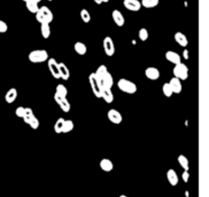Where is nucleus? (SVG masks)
<instances>
[{"label":"nucleus","instance_id":"nucleus-7","mask_svg":"<svg viewBox=\"0 0 209 197\" xmlns=\"http://www.w3.org/2000/svg\"><path fill=\"white\" fill-rule=\"evenodd\" d=\"M103 49L107 56H112L115 52V45H114L113 40L108 36L103 39Z\"/></svg>","mask_w":209,"mask_h":197},{"label":"nucleus","instance_id":"nucleus-40","mask_svg":"<svg viewBox=\"0 0 209 197\" xmlns=\"http://www.w3.org/2000/svg\"><path fill=\"white\" fill-rule=\"evenodd\" d=\"M94 2L97 3V4H101V3H102V2H101V0H94Z\"/></svg>","mask_w":209,"mask_h":197},{"label":"nucleus","instance_id":"nucleus-22","mask_svg":"<svg viewBox=\"0 0 209 197\" xmlns=\"http://www.w3.org/2000/svg\"><path fill=\"white\" fill-rule=\"evenodd\" d=\"M73 48H75V51L79 55H85L86 52H87V46L83 42H76Z\"/></svg>","mask_w":209,"mask_h":197},{"label":"nucleus","instance_id":"nucleus-1","mask_svg":"<svg viewBox=\"0 0 209 197\" xmlns=\"http://www.w3.org/2000/svg\"><path fill=\"white\" fill-rule=\"evenodd\" d=\"M96 77L98 79V82L100 84V87L102 88H107V89H111L113 86V78L111 76V74L108 72L107 68L104 64H101L100 67H98L97 71H96Z\"/></svg>","mask_w":209,"mask_h":197},{"label":"nucleus","instance_id":"nucleus-15","mask_svg":"<svg viewBox=\"0 0 209 197\" xmlns=\"http://www.w3.org/2000/svg\"><path fill=\"white\" fill-rule=\"evenodd\" d=\"M145 76L148 78L149 80L155 81L160 77V72H159L158 68H156L149 67L145 69Z\"/></svg>","mask_w":209,"mask_h":197},{"label":"nucleus","instance_id":"nucleus-30","mask_svg":"<svg viewBox=\"0 0 209 197\" xmlns=\"http://www.w3.org/2000/svg\"><path fill=\"white\" fill-rule=\"evenodd\" d=\"M63 123H64L63 118H57V121L55 122V124H54V132L56 134L61 133V131H62V127H63Z\"/></svg>","mask_w":209,"mask_h":197},{"label":"nucleus","instance_id":"nucleus-35","mask_svg":"<svg viewBox=\"0 0 209 197\" xmlns=\"http://www.w3.org/2000/svg\"><path fill=\"white\" fill-rule=\"evenodd\" d=\"M24 110H26V107H24V106H19V107L15 109V114L19 118H23L24 114Z\"/></svg>","mask_w":209,"mask_h":197},{"label":"nucleus","instance_id":"nucleus-3","mask_svg":"<svg viewBox=\"0 0 209 197\" xmlns=\"http://www.w3.org/2000/svg\"><path fill=\"white\" fill-rule=\"evenodd\" d=\"M49 58L48 52L44 49H39V50H33L29 54V60L33 63H41L44 61H47Z\"/></svg>","mask_w":209,"mask_h":197},{"label":"nucleus","instance_id":"nucleus-28","mask_svg":"<svg viewBox=\"0 0 209 197\" xmlns=\"http://www.w3.org/2000/svg\"><path fill=\"white\" fill-rule=\"evenodd\" d=\"M26 6H27V9L30 12H32V14H36L39 9L38 2H36V1H27Z\"/></svg>","mask_w":209,"mask_h":197},{"label":"nucleus","instance_id":"nucleus-37","mask_svg":"<svg viewBox=\"0 0 209 197\" xmlns=\"http://www.w3.org/2000/svg\"><path fill=\"white\" fill-rule=\"evenodd\" d=\"M182 178H183V181L185 182V183L189 182V178H190L189 171H184V173H183V175H182Z\"/></svg>","mask_w":209,"mask_h":197},{"label":"nucleus","instance_id":"nucleus-33","mask_svg":"<svg viewBox=\"0 0 209 197\" xmlns=\"http://www.w3.org/2000/svg\"><path fill=\"white\" fill-rule=\"evenodd\" d=\"M149 37V33H148V30L145 28H142L140 29V31H139V38H140L141 41H146L148 39Z\"/></svg>","mask_w":209,"mask_h":197},{"label":"nucleus","instance_id":"nucleus-20","mask_svg":"<svg viewBox=\"0 0 209 197\" xmlns=\"http://www.w3.org/2000/svg\"><path fill=\"white\" fill-rule=\"evenodd\" d=\"M16 97H18V90H16L15 88H10L8 91L6 92L5 94V101L7 102V103H12V102H14Z\"/></svg>","mask_w":209,"mask_h":197},{"label":"nucleus","instance_id":"nucleus-24","mask_svg":"<svg viewBox=\"0 0 209 197\" xmlns=\"http://www.w3.org/2000/svg\"><path fill=\"white\" fill-rule=\"evenodd\" d=\"M34 117H35V114H34V112H33V109L30 108V107H26V110H24V117H23V120L24 121V123L29 125V123L31 122V120Z\"/></svg>","mask_w":209,"mask_h":197},{"label":"nucleus","instance_id":"nucleus-6","mask_svg":"<svg viewBox=\"0 0 209 197\" xmlns=\"http://www.w3.org/2000/svg\"><path fill=\"white\" fill-rule=\"evenodd\" d=\"M89 83H90V86H91V89H92V91L94 93V95H95L96 97H98V98H100L101 87H100V84H99V82H98V79H97L95 73L90 74Z\"/></svg>","mask_w":209,"mask_h":197},{"label":"nucleus","instance_id":"nucleus-43","mask_svg":"<svg viewBox=\"0 0 209 197\" xmlns=\"http://www.w3.org/2000/svg\"><path fill=\"white\" fill-rule=\"evenodd\" d=\"M48 1H52V0H48Z\"/></svg>","mask_w":209,"mask_h":197},{"label":"nucleus","instance_id":"nucleus-23","mask_svg":"<svg viewBox=\"0 0 209 197\" xmlns=\"http://www.w3.org/2000/svg\"><path fill=\"white\" fill-rule=\"evenodd\" d=\"M41 34L44 39H48L51 35V29L49 24H41Z\"/></svg>","mask_w":209,"mask_h":197},{"label":"nucleus","instance_id":"nucleus-12","mask_svg":"<svg viewBox=\"0 0 209 197\" xmlns=\"http://www.w3.org/2000/svg\"><path fill=\"white\" fill-rule=\"evenodd\" d=\"M100 98H102L106 103H112L114 100V95L111 91V89L102 88L100 92Z\"/></svg>","mask_w":209,"mask_h":197},{"label":"nucleus","instance_id":"nucleus-9","mask_svg":"<svg viewBox=\"0 0 209 197\" xmlns=\"http://www.w3.org/2000/svg\"><path fill=\"white\" fill-rule=\"evenodd\" d=\"M48 68L50 71L51 75L55 79H60L59 77V71H58V63L55 60V58H48L47 60Z\"/></svg>","mask_w":209,"mask_h":197},{"label":"nucleus","instance_id":"nucleus-29","mask_svg":"<svg viewBox=\"0 0 209 197\" xmlns=\"http://www.w3.org/2000/svg\"><path fill=\"white\" fill-rule=\"evenodd\" d=\"M55 94H57V95H59L61 97H67V88L65 87L64 85H62V84L57 85L56 89H55Z\"/></svg>","mask_w":209,"mask_h":197},{"label":"nucleus","instance_id":"nucleus-5","mask_svg":"<svg viewBox=\"0 0 209 197\" xmlns=\"http://www.w3.org/2000/svg\"><path fill=\"white\" fill-rule=\"evenodd\" d=\"M173 73H174V76L181 81H185L188 79V77H189V68H188V67L185 63H182L174 65Z\"/></svg>","mask_w":209,"mask_h":197},{"label":"nucleus","instance_id":"nucleus-41","mask_svg":"<svg viewBox=\"0 0 209 197\" xmlns=\"http://www.w3.org/2000/svg\"><path fill=\"white\" fill-rule=\"evenodd\" d=\"M108 1H109V0H101L102 3H103V2H108Z\"/></svg>","mask_w":209,"mask_h":197},{"label":"nucleus","instance_id":"nucleus-2","mask_svg":"<svg viewBox=\"0 0 209 197\" xmlns=\"http://www.w3.org/2000/svg\"><path fill=\"white\" fill-rule=\"evenodd\" d=\"M36 19L40 24H50L53 20V14L47 6L39 7L38 11L36 12Z\"/></svg>","mask_w":209,"mask_h":197},{"label":"nucleus","instance_id":"nucleus-31","mask_svg":"<svg viewBox=\"0 0 209 197\" xmlns=\"http://www.w3.org/2000/svg\"><path fill=\"white\" fill-rule=\"evenodd\" d=\"M80 15H81L82 19H83V22L86 24H88L90 20H91V14H90V12L86 9V8H83V9L81 10Z\"/></svg>","mask_w":209,"mask_h":197},{"label":"nucleus","instance_id":"nucleus-21","mask_svg":"<svg viewBox=\"0 0 209 197\" xmlns=\"http://www.w3.org/2000/svg\"><path fill=\"white\" fill-rule=\"evenodd\" d=\"M99 166L101 167L102 171L104 172H111L113 170V163L112 161L108 158H103L101 159V161L99 163Z\"/></svg>","mask_w":209,"mask_h":197},{"label":"nucleus","instance_id":"nucleus-34","mask_svg":"<svg viewBox=\"0 0 209 197\" xmlns=\"http://www.w3.org/2000/svg\"><path fill=\"white\" fill-rule=\"evenodd\" d=\"M29 126H30L33 130H37V129L39 128V126H40V122H39L38 118H36V116L32 118L30 123H29Z\"/></svg>","mask_w":209,"mask_h":197},{"label":"nucleus","instance_id":"nucleus-18","mask_svg":"<svg viewBox=\"0 0 209 197\" xmlns=\"http://www.w3.org/2000/svg\"><path fill=\"white\" fill-rule=\"evenodd\" d=\"M166 178H167V181L170 184L171 186H177L178 183H179V177H178V174L175 173V171L173 170V169H169L167 171L166 173Z\"/></svg>","mask_w":209,"mask_h":197},{"label":"nucleus","instance_id":"nucleus-32","mask_svg":"<svg viewBox=\"0 0 209 197\" xmlns=\"http://www.w3.org/2000/svg\"><path fill=\"white\" fill-rule=\"evenodd\" d=\"M162 92H163V94H164L166 97H171V95L174 94L173 91H171V88H170V86H169V83L163 84V86H162Z\"/></svg>","mask_w":209,"mask_h":197},{"label":"nucleus","instance_id":"nucleus-25","mask_svg":"<svg viewBox=\"0 0 209 197\" xmlns=\"http://www.w3.org/2000/svg\"><path fill=\"white\" fill-rule=\"evenodd\" d=\"M73 130V122L72 120H64V123H63V127H62V131H61V133H69L72 132Z\"/></svg>","mask_w":209,"mask_h":197},{"label":"nucleus","instance_id":"nucleus-39","mask_svg":"<svg viewBox=\"0 0 209 197\" xmlns=\"http://www.w3.org/2000/svg\"><path fill=\"white\" fill-rule=\"evenodd\" d=\"M23 1H24V2H27V1H36V2H40L41 0H23Z\"/></svg>","mask_w":209,"mask_h":197},{"label":"nucleus","instance_id":"nucleus-36","mask_svg":"<svg viewBox=\"0 0 209 197\" xmlns=\"http://www.w3.org/2000/svg\"><path fill=\"white\" fill-rule=\"evenodd\" d=\"M8 30V26L5 22L0 19V33H6Z\"/></svg>","mask_w":209,"mask_h":197},{"label":"nucleus","instance_id":"nucleus-19","mask_svg":"<svg viewBox=\"0 0 209 197\" xmlns=\"http://www.w3.org/2000/svg\"><path fill=\"white\" fill-rule=\"evenodd\" d=\"M174 41L177 42L180 46H182V47H186L187 45H188V38L183 34L182 32H177L174 34Z\"/></svg>","mask_w":209,"mask_h":197},{"label":"nucleus","instance_id":"nucleus-4","mask_svg":"<svg viewBox=\"0 0 209 197\" xmlns=\"http://www.w3.org/2000/svg\"><path fill=\"white\" fill-rule=\"evenodd\" d=\"M117 87L118 89H121V91L125 92L126 94H135L137 92V85L134 83V82L126 80V79H120L117 82Z\"/></svg>","mask_w":209,"mask_h":197},{"label":"nucleus","instance_id":"nucleus-27","mask_svg":"<svg viewBox=\"0 0 209 197\" xmlns=\"http://www.w3.org/2000/svg\"><path fill=\"white\" fill-rule=\"evenodd\" d=\"M141 5L145 8H153L158 5L159 0H141Z\"/></svg>","mask_w":209,"mask_h":197},{"label":"nucleus","instance_id":"nucleus-10","mask_svg":"<svg viewBox=\"0 0 209 197\" xmlns=\"http://www.w3.org/2000/svg\"><path fill=\"white\" fill-rule=\"evenodd\" d=\"M107 118L112 124H115V125H120L122 122L121 113L120 112H117L116 109H110L107 112Z\"/></svg>","mask_w":209,"mask_h":197},{"label":"nucleus","instance_id":"nucleus-14","mask_svg":"<svg viewBox=\"0 0 209 197\" xmlns=\"http://www.w3.org/2000/svg\"><path fill=\"white\" fill-rule=\"evenodd\" d=\"M165 58H166V60H169V63H174V65L182 63L181 55H180L179 53L174 52V51H171V50L167 51V52L165 53Z\"/></svg>","mask_w":209,"mask_h":197},{"label":"nucleus","instance_id":"nucleus-42","mask_svg":"<svg viewBox=\"0 0 209 197\" xmlns=\"http://www.w3.org/2000/svg\"><path fill=\"white\" fill-rule=\"evenodd\" d=\"M118 197H128L126 195H121V196H118Z\"/></svg>","mask_w":209,"mask_h":197},{"label":"nucleus","instance_id":"nucleus-17","mask_svg":"<svg viewBox=\"0 0 209 197\" xmlns=\"http://www.w3.org/2000/svg\"><path fill=\"white\" fill-rule=\"evenodd\" d=\"M112 19H113V20H114V23L116 24V26H118V27H122L125 25V18H124V14H121V12L120 11V10H117V9H114L113 11H112Z\"/></svg>","mask_w":209,"mask_h":197},{"label":"nucleus","instance_id":"nucleus-26","mask_svg":"<svg viewBox=\"0 0 209 197\" xmlns=\"http://www.w3.org/2000/svg\"><path fill=\"white\" fill-rule=\"evenodd\" d=\"M178 161L181 165V167H183L185 171H189V159H188L185 155H179L178 156Z\"/></svg>","mask_w":209,"mask_h":197},{"label":"nucleus","instance_id":"nucleus-13","mask_svg":"<svg viewBox=\"0 0 209 197\" xmlns=\"http://www.w3.org/2000/svg\"><path fill=\"white\" fill-rule=\"evenodd\" d=\"M169 84V86H170L173 93L180 94V93L182 92L183 86H182V83H181V80H179L178 78H175V77L171 78Z\"/></svg>","mask_w":209,"mask_h":197},{"label":"nucleus","instance_id":"nucleus-8","mask_svg":"<svg viewBox=\"0 0 209 197\" xmlns=\"http://www.w3.org/2000/svg\"><path fill=\"white\" fill-rule=\"evenodd\" d=\"M54 100L60 106V108L63 112H68L71 110V104H69L67 97H61L59 95H57V94H54Z\"/></svg>","mask_w":209,"mask_h":197},{"label":"nucleus","instance_id":"nucleus-16","mask_svg":"<svg viewBox=\"0 0 209 197\" xmlns=\"http://www.w3.org/2000/svg\"><path fill=\"white\" fill-rule=\"evenodd\" d=\"M58 71H59L60 79H62L64 81H67V80L69 79V76H71V74H69V69H68V68L67 67V64H65V63H58Z\"/></svg>","mask_w":209,"mask_h":197},{"label":"nucleus","instance_id":"nucleus-38","mask_svg":"<svg viewBox=\"0 0 209 197\" xmlns=\"http://www.w3.org/2000/svg\"><path fill=\"white\" fill-rule=\"evenodd\" d=\"M184 56H185L186 59H188V51H187V50L184 51Z\"/></svg>","mask_w":209,"mask_h":197},{"label":"nucleus","instance_id":"nucleus-11","mask_svg":"<svg viewBox=\"0 0 209 197\" xmlns=\"http://www.w3.org/2000/svg\"><path fill=\"white\" fill-rule=\"evenodd\" d=\"M124 6L131 11H139L142 7L139 0H124Z\"/></svg>","mask_w":209,"mask_h":197}]
</instances>
